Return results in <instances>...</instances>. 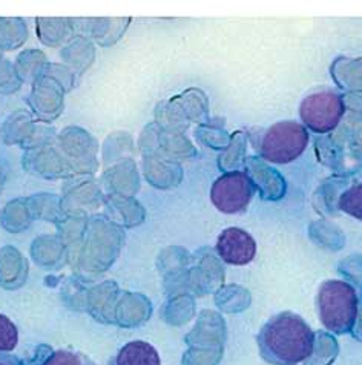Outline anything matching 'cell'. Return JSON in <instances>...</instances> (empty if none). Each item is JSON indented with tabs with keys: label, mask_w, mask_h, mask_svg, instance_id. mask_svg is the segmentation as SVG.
<instances>
[{
	"label": "cell",
	"mask_w": 362,
	"mask_h": 365,
	"mask_svg": "<svg viewBox=\"0 0 362 365\" xmlns=\"http://www.w3.org/2000/svg\"><path fill=\"white\" fill-rule=\"evenodd\" d=\"M42 365H95L90 362L86 356L80 353L68 351V350H58L54 351Z\"/></svg>",
	"instance_id": "11"
},
{
	"label": "cell",
	"mask_w": 362,
	"mask_h": 365,
	"mask_svg": "<svg viewBox=\"0 0 362 365\" xmlns=\"http://www.w3.org/2000/svg\"><path fill=\"white\" fill-rule=\"evenodd\" d=\"M19 341V333L14 322L0 315V353H8L16 349Z\"/></svg>",
	"instance_id": "10"
},
{
	"label": "cell",
	"mask_w": 362,
	"mask_h": 365,
	"mask_svg": "<svg viewBox=\"0 0 362 365\" xmlns=\"http://www.w3.org/2000/svg\"><path fill=\"white\" fill-rule=\"evenodd\" d=\"M258 347L272 365H296L314 353L315 333L303 318L286 312L266 322L258 334Z\"/></svg>",
	"instance_id": "1"
},
{
	"label": "cell",
	"mask_w": 362,
	"mask_h": 365,
	"mask_svg": "<svg viewBox=\"0 0 362 365\" xmlns=\"http://www.w3.org/2000/svg\"><path fill=\"white\" fill-rule=\"evenodd\" d=\"M339 207L346 214L362 221V182L353 187L347 189L339 198Z\"/></svg>",
	"instance_id": "9"
},
{
	"label": "cell",
	"mask_w": 362,
	"mask_h": 365,
	"mask_svg": "<svg viewBox=\"0 0 362 365\" xmlns=\"http://www.w3.org/2000/svg\"><path fill=\"white\" fill-rule=\"evenodd\" d=\"M318 336L321 338V341L315 338L314 353H311V356L306 361V365H331L338 353L336 344L333 338L327 336L324 333H319Z\"/></svg>",
	"instance_id": "8"
},
{
	"label": "cell",
	"mask_w": 362,
	"mask_h": 365,
	"mask_svg": "<svg viewBox=\"0 0 362 365\" xmlns=\"http://www.w3.org/2000/svg\"><path fill=\"white\" fill-rule=\"evenodd\" d=\"M255 194V185L243 172H227L221 175L210 190L214 206L224 214L244 210Z\"/></svg>",
	"instance_id": "5"
},
{
	"label": "cell",
	"mask_w": 362,
	"mask_h": 365,
	"mask_svg": "<svg viewBox=\"0 0 362 365\" xmlns=\"http://www.w3.org/2000/svg\"><path fill=\"white\" fill-rule=\"evenodd\" d=\"M318 310L327 330L338 334L353 330L358 318V297L353 286L339 279L323 282L318 293Z\"/></svg>",
	"instance_id": "2"
},
{
	"label": "cell",
	"mask_w": 362,
	"mask_h": 365,
	"mask_svg": "<svg viewBox=\"0 0 362 365\" xmlns=\"http://www.w3.org/2000/svg\"><path fill=\"white\" fill-rule=\"evenodd\" d=\"M344 101L338 94L315 93L306 97L301 103L299 115L303 123L316 134H326L333 130L344 115Z\"/></svg>",
	"instance_id": "4"
},
{
	"label": "cell",
	"mask_w": 362,
	"mask_h": 365,
	"mask_svg": "<svg viewBox=\"0 0 362 365\" xmlns=\"http://www.w3.org/2000/svg\"><path fill=\"white\" fill-rule=\"evenodd\" d=\"M117 365H160V356L150 344L135 341L120 350Z\"/></svg>",
	"instance_id": "7"
},
{
	"label": "cell",
	"mask_w": 362,
	"mask_h": 365,
	"mask_svg": "<svg viewBox=\"0 0 362 365\" xmlns=\"http://www.w3.org/2000/svg\"><path fill=\"white\" fill-rule=\"evenodd\" d=\"M217 250L227 264L244 266L255 258L257 242L246 230L229 227L218 237Z\"/></svg>",
	"instance_id": "6"
},
{
	"label": "cell",
	"mask_w": 362,
	"mask_h": 365,
	"mask_svg": "<svg viewBox=\"0 0 362 365\" xmlns=\"http://www.w3.org/2000/svg\"><path fill=\"white\" fill-rule=\"evenodd\" d=\"M309 145L307 129L296 121H281L266 130L261 140V157L270 163L286 165L303 155Z\"/></svg>",
	"instance_id": "3"
},
{
	"label": "cell",
	"mask_w": 362,
	"mask_h": 365,
	"mask_svg": "<svg viewBox=\"0 0 362 365\" xmlns=\"http://www.w3.org/2000/svg\"><path fill=\"white\" fill-rule=\"evenodd\" d=\"M0 365H25L19 358L8 353H0Z\"/></svg>",
	"instance_id": "12"
}]
</instances>
